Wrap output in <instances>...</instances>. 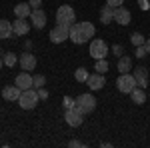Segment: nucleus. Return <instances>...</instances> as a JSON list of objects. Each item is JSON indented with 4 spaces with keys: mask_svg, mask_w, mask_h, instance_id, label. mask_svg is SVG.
Wrapping results in <instances>:
<instances>
[{
    "mask_svg": "<svg viewBox=\"0 0 150 148\" xmlns=\"http://www.w3.org/2000/svg\"><path fill=\"white\" fill-rule=\"evenodd\" d=\"M146 54H148V52H146V46H144V44L136 46V52H134V56H136V58H144Z\"/></svg>",
    "mask_w": 150,
    "mask_h": 148,
    "instance_id": "29",
    "label": "nucleus"
},
{
    "mask_svg": "<svg viewBox=\"0 0 150 148\" xmlns=\"http://www.w3.org/2000/svg\"><path fill=\"white\" fill-rule=\"evenodd\" d=\"M20 94H22V90L14 84V86H6V88L2 90V98H4V100H10V102H18Z\"/></svg>",
    "mask_w": 150,
    "mask_h": 148,
    "instance_id": "16",
    "label": "nucleus"
},
{
    "mask_svg": "<svg viewBox=\"0 0 150 148\" xmlns=\"http://www.w3.org/2000/svg\"><path fill=\"white\" fill-rule=\"evenodd\" d=\"M38 100H40L38 90L28 88V90H22L20 98H18V104H20V108H22V110H32V108L38 106Z\"/></svg>",
    "mask_w": 150,
    "mask_h": 148,
    "instance_id": "1",
    "label": "nucleus"
},
{
    "mask_svg": "<svg viewBox=\"0 0 150 148\" xmlns=\"http://www.w3.org/2000/svg\"><path fill=\"white\" fill-rule=\"evenodd\" d=\"M130 42H132V46H142L146 42V38L140 34V32H132V34H130Z\"/></svg>",
    "mask_w": 150,
    "mask_h": 148,
    "instance_id": "26",
    "label": "nucleus"
},
{
    "mask_svg": "<svg viewBox=\"0 0 150 148\" xmlns=\"http://www.w3.org/2000/svg\"><path fill=\"white\" fill-rule=\"evenodd\" d=\"M32 80H34V86H36V88H42V86L46 84V76H42V74L32 76Z\"/></svg>",
    "mask_w": 150,
    "mask_h": 148,
    "instance_id": "28",
    "label": "nucleus"
},
{
    "mask_svg": "<svg viewBox=\"0 0 150 148\" xmlns=\"http://www.w3.org/2000/svg\"><path fill=\"white\" fill-rule=\"evenodd\" d=\"M2 60H4V64H6L8 68H12V66L18 64V54H14V52H6V54L2 56Z\"/></svg>",
    "mask_w": 150,
    "mask_h": 148,
    "instance_id": "23",
    "label": "nucleus"
},
{
    "mask_svg": "<svg viewBox=\"0 0 150 148\" xmlns=\"http://www.w3.org/2000/svg\"><path fill=\"white\" fill-rule=\"evenodd\" d=\"M94 70L100 72V74H106V72H108V60H106V58H98L96 64H94Z\"/></svg>",
    "mask_w": 150,
    "mask_h": 148,
    "instance_id": "24",
    "label": "nucleus"
},
{
    "mask_svg": "<svg viewBox=\"0 0 150 148\" xmlns=\"http://www.w3.org/2000/svg\"><path fill=\"white\" fill-rule=\"evenodd\" d=\"M88 76H90V74H88V70L84 68V66H80V68L74 70V78L78 80V82H86V80H88Z\"/></svg>",
    "mask_w": 150,
    "mask_h": 148,
    "instance_id": "25",
    "label": "nucleus"
},
{
    "mask_svg": "<svg viewBox=\"0 0 150 148\" xmlns=\"http://www.w3.org/2000/svg\"><path fill=\"white\" fill-rule=\"evenodd\" d=\"M144 46H146V52L150 54V38H146V42H144Z\"/></svg>",
    "mask_w": 150,
    "mask_h": 148,
    "instance_id": "36",
    "label": "nucleus"
},
{
    "mask_svg": "<svg viewBox=\"0 0 150 148\" xmlns=\"http://www.w3.org/2000/svg\"><path fill=\"white\" fill-rule=\"evenodd\" d=\"M12 34H14V32H12V22L0 18V40H6V38H10Z\"/></svg>",
    "mask_w": 150,
    "mask_h": 148,
    "instance_id": "20",
    "label": "nucleus"
},
{
    "mask_svg": "<svg viewBox=\"0 0 150 148\" xmlns=\"http://www.w3.org/2000/svg\"><path fill=\"white\" fill-rule=\"evenodd\" d=\"M130 98H132V102L136 104V106H140V104L146 102V92H144V88H134V90L130 92Z\"/></svg>",
    "mask_w": 150,
    "mask_h": 148,
    "instance_id": "21",
    "label": "nucleus"
},
{
    "mask_svg": "<svg viewBox=\"0 0 150 148\" xmlns=\"http://www.w3.org/2000/svg\"><path fill=\"white\" fill-rule=\"evenodd\" d=\"M132 70H134L132 74H134V78H136V86L146 88V86H148V68L140 64V66H134Z\"/></svg>",
    "mask_w": 150,
    "mask_h": 148,
    "instance_id": "10",
    "label": "nucleus"
},
{
    "mask_svg": "<svg viewBox=\"0 0 150 148\" xmlns=\"http://www.w3.org/2000/svg\"><path fill=\"white\" fill-rule=\"evenodd\" d=\"M112 52H114L116 56L120 58L122 54H124V46H122V44H114V46H112Z\"/></svg>",
    "mask_w": 150,
    "mask_h": 148,
    "instance_id": "30",
    "label": "nucleus"
},
{
    "mask_svg": "<svg viewBox=\"0 0 150 148\" xmlns=\"http://www.w3.org/2000/svg\"><path fill=\"white\" fill-rule=\"evenodd\" d=\"M2 64H4V60H2V58H0V68H2Z\"/></svg>",
    "mask_w": 150,
    "mask_h": 148,
    "instance_id": "37",
    "label": "nucleus"
},
{
    "mask_svg": "<svg viewBox=\"0 0 150 148\" xmlns=\"http://www.w3.org/2000/svg\"><path fill=\"white\" fill-rule=\"evenodd\" d=\"M84 116H86V114L80 112V110L74 106V108H68V110L64 112V120H66V124H68V126L78 128V126H82V122H84Z\"/></svg>",
    "mask_w": 150,
    "mask_h": 148,
    "instance_id": "7",
    "label": "nucleus"
},
{
    "mask_svg": "<svg viewBox=\"0 0 150 148\" xmlns=\"http://www.w3.org/2000/svg\"><path fill=\"white\" fill-rule=\"evenodd\" d=\"M30 26H32V24L28 22V18H16V20L12 22V32L16 36H26L30 32Z\"/></svg>",
    "mask_w": 150,
    "mask_h": 148,
    "instance_id": "9",
    "label": "nucleus"
},
{
    "mask_svg": "<svg viewBox=\"0 0 150 148\" xmlns=\"http://www.w3.org/2000/svg\"><path fill=\"white\" fill-rule=\"evenodd\" d=\"M14 14H16V18H30L32 6H30L28 2H18V4L14 6Z\"/></svg>",
    "mask_w": 150,
    "mask_h": 148,
    "instance_id": "17",
    "label": "nucleus"
},
{
    "mask_svg": "<svg viewBox=\"0 0 150 148\" xmlns=\"http://www.w3.org/2000/svg\"><path fill=\"white\" fill-rule=\"evenodd\" d=\"M70 40L74 42V44H84L88 38H86V34L82 32V28H80V24L78 22H74L72 26H70Z\"/></svg>",
    "mask_w": 150,
    "mask_h": 148,
    "instance_id": "15",
    "label": "nucleus"
},
{
    "mask_svg": "<svg viewBox=\"0 0 150 148\" xmlns=\"http://www.w3.org/2000/svg\"><path fill=\"white\" fill-rule=\"evenodd\" d=\"M76 108L84 114H90L96 108V98H94L92 94H80L76 98Z\"/></svg>",
    "mask_w": 150,
    "mask_h": 148,
    "instance_id": "6",
    "label": "nucleus"
},
{
    "mask_svg": "<svg viewBox=\"0 0 150 148\" xmlns=\"http://www.w3.org/2000/svg\"><path fill=\"white\" fill-rule=\"evenodd\" d=\"M78 24H80L82 32L86 34V38H88V40H90V38H94V34H96V28H94V24H92V22L84 20V22H78Z\"/></svg>",
    "mask_w": 150,
    "mask_h": 148,
    "instance_id": "22",
    "label": "nucleus"
},
{
    "mask_svg": "<svg viewBox=\"0 0 150 148\" xmlns=\"http://www.w3.org/2000/svg\"><path fill=\"white\" fill-rule=\"evenodd\" d=\"M38 96H40V100H44V98H48V92L44 90V86H42V88H38Z\"/></svg>",
    "mask_w": 150,
    "mask_h": 148,
    "instance_id": "35",
    "label": "nucleus"
},
{
    "mask_svg": "<svg viewBox=\"0 0 150 148\" xmlns=\"http://www.w3.org/2000/svg\"><path fill=\"white\" fill-rule=\"evenodd\" d=\"M48 38H50L52 44H62L64 40L70 38V26H66V24H56V26L50 30Z\"/></svg>",
    "mask_w": 150,
    "mask_h": 148,
    "instance_id": "4",
    "label": "nucleus"
},
{
    "mask_svg": "<svg viewBox=\"0 0 150 148\" xmlns=\"http://www.w3.org/2000/svg\"><path fill=\"white\" fill-rule=\"evenodd\" d=\"M114 6H110V4H106V6H102V10H100V22L102 24H110L114 22Z\"/></svg>",
    "mask_w": 150,
    "mask_h": 148,
    "instance_id": "19",
    "label": "nucleus"
},
{
    "mask_svg": "<svg viewBox=\"0 0 150 148\" xmlns=\"http://www.w3.org/2000/svg\"><path fill=\"white\" fill-rule=\"evenodd\" d=\"M86 84H88L90 90H102L104 86H106V78H104V74L96 72V74H90V76H88Z\"/></svg>",
    "mask_w": 150,
    "mask_h": 148,
    "instance_id": "13",
    "label": "nucleus"
},
{
    "mask_svg": "<svg viewBox=\"0 0 150 148\" xmlns=\"http://www.w3.org/2000/svg\"><path fill=\"white\" fill-rule=\"evenodd\" d=\"M28 4L32 6V10H38L42 6V0H28Z\"/></svg>",
    "mask_w": 150,
    "mask_h": 148,
    "instance_id": "31",
    "label": "nucleus"
},
{
    "mask_svg": "<svg viewBox=\"0 0 150 148\" xmlns=\"http://www.w3.org/2000/svg\"><path fill=\"white\" fill-rule=\"evenodd\" d=\"M56 22L58 24H66V26H72V24L76 22V12H74V8H72L70 4H62V6H58Z\"/></svg>",
    "mask_w": 150,
    "mask_h": 148,
    "instance_id": "2",
    "label": "nucleus"
},
{
    "mask_svg": "<svg viewBox=\"0 0 150 148\" xmlns=\"http://www.w3.org/2000/svg\"><path fill=\"white\" fill-rule=\"evenodd\" d=\"M114 22H118L120 26H128V24L132 22V14H130V10L124 8V6H118V8L114 10Z\"/></svg>",
    "mask_w": 150,
    "mask_h": 148,
    "instance_id": "11",
    "label": "nucleus"
},
{
    "mask_svg": "<svg viewBox=\"0 0 150 148\" xmlns=\"http://www.w3.org/2000/svg\"><path fill=\"white\" fill-rule=\"evenodd\" d=\"M106 4H110V6L118 8V6H122V4H124V0H106Z\"/></svg>",
    "mask_w": 150,
    "mask_h": 148,
    "instance_id": "32",
    "label": "nucleus"
},
{
    "mask_svg": "<svg viewBox=\"0 0 150 148\" xmlns=\"http://www.w3.org/2000/svg\"><path fill=\"white\" fill-rule=\"evenodd\" d=\"M18 64H20V68H22L24 72H30V70L36 68V56L30 54V52H22V54L18 56Z\"/></svg>",
    "mask_w": 150,
    "mask_h": 148,
    "instance_id": "8",
    "label": "nucleus"
},
{
    "mask_svg": "<svg viewBox=\"0 0 150 148\" xmlns=\"http://www.w3.org/2000/svg\"><path fill=\"white\" fill-rule=\"evenodd\" d=\"M68 146H70V148H80V146H84V144H82L80 140H70Z\"/></svg>",
    "mask_w": 150,
    "mask_h": 148,
    "instance_id": "34",
    "label": "nucleus"
},
{
    "mask_svg": "<svg viewBox=\"0 0 150 148\" xmlns=\"http://www.w3.org/2000/svg\"><path fill=\"white\" fill-rule=\"evenodd\" d=\"M138 6L142 8V10H148V8H150V2H148V0H138Z\"/></svg>",
    "mask_w": 150,
    "mask_h": 148,
    "instance_id": "33",
    "label": "nucleus"
},
{
    "mask_svg": "<svg viewBox=\"0 0 150 148\" xmlns=\"http://www.w3.org/2000/svg\"><path fill=\"white\" fill-rule=\"evenodd\" d=\"M116 88L118 92H122V94H130V92L136 88V78H134V74H120L118 78H116Z\"/></svg>",
    "mask_w": 150,
    "mask_h": 148,
    "instance_id": "3",
    "label": "nucleus"
},
{
    "mask_svg": "<svg viewBox=\"0 0 150 148\" xmlns=\"http://www.w3.org/2000/svg\"><path fill=\"white\" fill-rule=\"evenodd\" d=\"M116 70L120 72V74H126L132 70V58L126 56V54H122V56L118 58V62H116Z\"/></svg>",
    "mask_w": 150,
    "mask_h": 148,
    "instance_id": "18",
    "label": "nucleus"
},
{
    "mask_svg": "<svg viewBox=\"0 0 150 148\" xmlns=\"http://www.w3.org/2000/svg\"><path fill=\"white\" fill-rule=\"evenodd\" d=\"M14 84H16L20 90H28V88L34 86V80L30 76V72H20V74L16 76V80H14Z\"/></svg>",
    "mask_w": 150,
    "mask_h": 148,
    "instance_id": "14",
    "label": "nucleus"
},
{
    "mask_svg": "<svg viewBox=\"0 0 150 148\" xmlns=\"http://www.w3.org/2000/svg\"><path fill=\"white\" fill-rule=\"evenodd\" d=\"M62 106H64V110H68V108H74V106H76V98L64 96V98H62Z\"/></svg>",
    "mask_w": 150,
    "mask_h": 148,
    "instance_id": "27",
    "label": "nucleus"
},
{
    "mask_svg": "<svg viewBox=\"0 0 150 148\" xmlns=\"http://www.w3.org/2000/svg\"><path fill=\"white\" fill-rule=\"evenodd\" d=\"M30 24L34 26L36 30L44 28V26H46V12L42 10V8H38V10H32V14H30Z\"/></svg>",
    "mask_w": 150,
    "mask_h": 148,
    "instance_id": "12",
    "label": "nucleus"
},
{
    "mask_svg": "<svg viewBox=\"0 0 150 148\" xmlns=\"http://www.w3.org/2000/svg\"><path fill=\"white\" fill-rule=\"evenodd\" d=\"M88 52H90V56H92L94 60H98V58H106V56H108V44L104 42L102 38H94L92 42H90Z\"/></svg>",
    "mask_w": 150,
    "mask_h": 148,
    "instance_id": "5",
    "label": "nucleus"
}]
</instances>
